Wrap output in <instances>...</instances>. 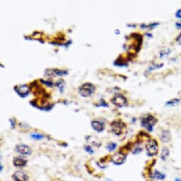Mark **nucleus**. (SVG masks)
I'll return each mask as SVG.
<instances>
[{
	"instance_id": "f257e3e1",
	"label": "nucleus",
	"mask_w": 181,
	"mask_h": 181,
	"mask_svg": "<svg viewBox=\"0 0 181 181\" xmlns=\"http://www.w3.org/2000/svg\"><path fill=\"white\" fill-rule=\"evenodd\" d=\"M78 91L82 97H90L95 91V86L90 82H86L79 87Z\"/></svg>"
},
{
	"instance_id": "f03ea898",
	"label": "nucleus",
	"mask_w": 181,
	"mask_h": 181,
	"mask_svg": "<svg viewBox=\"0 0 181 181\" xmlns=\"http://www.w3.org/2000/svg\"><path fill=\"white\" fill-rule=\"evenodd\" d=\"M157 120L154 117L151 115H147L141 119V124L143 127L148 129L149 131L153 130V127L156 123Z\"/></svg>"
},
{
	"instance_id": "7ed1b4c3",
	"label": "nucleus",
	"mask_w": 181,
	"mask_h": 181,
	"mask_svg": "<svg viewBox=\"0 0 181 181\" xmlns=\"http://www.w3.org/2000/svg\"><path fill=\"white\" fill-rule=\"evenodd\" d=\"M146 148L147 154L150 156H154L158 153V143L155 140H149L146 144Z\"/></svg>"
},
{
	"instance_id": "20e7f679",
	"label": "nucleus",
	"mask_w": 181,
	"mask_h": 181,
	"mask_svg": "<svg viewBox=\"0 0 181 181\" xmlns=\"http://www.w3.org/2000/svg\"><path fill=\"white\" fill-rule=\"evenodd\" d=\"M111 102L114 105L119 107H123L127 105V98L121 94H116L111 99Z\"/></svg>"
},
{
	"instance_id": "39448f33",
	"label": "nucleus",
	"mask_w": 181,
	"mask_h": 181,
	"mask_svg": "<svg viewBox=\"0 0 181 181\" xmlns=\"http://www.w3.org/2000/svg\"><path fill=\"white\" fill-rule=\"evenodd\" d=\"M112 131L116 135H120L122 133L124 124L121 121H115L112 123Z\"/></svg>"
},
{
	"instance_id": "423d86ee",
	"label": "nucleus",
	"mask_w": 181,
	"mask_h": 181,
	"mask_svg": "<svg viewBox=\"0 0 181 181\" xmlns=\"http://www.w3.org/2000/svg\"><path fill=\"white\" fill-rule=\"evenodd\" d=\"M15 91L21 97H26V96L29 95L30 90H29V87L26 84H22V85H19L15 87Z\"/></svg>"
},
{
	"instance_id": "0eeeda50",
	"label": "nucleus",
	"mask_w": 181,
	"mask_h": 181,
	"mask_svg": "<svg viewBox=\"0 0 181 181\" xmlns=\"http://www.w3.org/2000/svg\"><path fill=\"white\" fill-rule=\"evenodd\" d=\"M16 151L19 154H21L23 156H29L32 154V149L29 146H26L24 144L18 145L16 148Z\"/></svg>"
},
{
	"instance_id": "6e6552de",
	"label": "nucleus",
	"mask_w": 181,
	"mask_h": 181,
	"mask_svg": "<svg viewBox=\"0 0 181 181\" xmlns=\"http://www.w3.org/2000/svg\"><path fill=\"white\" fill-rule=\"evenodd\" d=\"M126 155L121 153H117L112 157V161L116 165H121L124 162Z\"/></svg>"
},
{
	"instance_id": "1a4fd4ad",
	"label": "nucleus",
	"mask_w": 181,
	"mask_h": 181,
	"mask_svg": "<svg viewBox=\"0 0 181 181\" xmlns=\"http://www.w3.org/2000/svg\"><path fill=\"white\" fill-rule=\"evenodd\" d=\"M13 178L15 181H27L28 176L22 171H17L13 175Z\"/></svg>"
},
{
	"instance_id": "9d476101",
	"label": "nucleus",
	"mask_w": 181,
	"mask_h": 181,
	"mask_svg": "<svg viewBox=\"0 0 181 181\" xmlns=\"http://www.w3.org/2000/svg\"><path fill=\"white\" fill-rule=\"evenodd\" d=\"M91 125L93 128L94 129V130H95L97 132L102 131L104 130V128H105V125H104L103 123L97 121V120H93L91 122Z\"/></svg>"
},
{
	"instance_id": "9b49d317",
	"label": "nucleus",
	"mask_w": 181,
	"mask_h": 181,
	"mask_svg": "<svg viewBox=\"0 0 181 181\" xmlns=\"http://www.w3.org/2000/svg\"><path fill=\"white\" fill-rule=\"evenodd\" d=\"M68 74V72L67 71L64 70H60L58 69H50V70H46V75H53V76H55V75H65Z\"/></svg>"
},
{
	"instance_id": "f8f14e48",
	"label": "nucleus",
	"mask_w": 181,
	"mask_h": 181,
	"mask_svg": "<svg viewBox=\"0 0 181 181\" xmlns=\"http://www.w3.org/2000/svg\"><path fill=\"white\" fill-rule=\"evenodd\" d=\"M27 164V161L26 159L21 157H17L14 160V165L17 167H23Z\"/></svg>"
},
{
	"instance_id": "ddd939ff",
	"label": "nucleus",
	"mask_w": 181,
	"mask_h": 181,
	"mask_svg": "<svg viewBox=\"0 0 181 181\" xmlns=\"http://www.w3.org/2000/svg\"><path fill=\"white\" fill-rule=\"evenodd\" d=\"M170 139V132L168 131H164L161 133V140L163 142H168Z\"/></svg>"
},
{
	"instance_id": "4468645a",
	"label": "nucleus",
	"mask_w": 181,
	"mask_h": 181,
	"mask_svg": "<svg viewBox=\"0 0 181 181\" xmlns=\"http://www.w3.org/2000/svg\"><path fill=\"white\" fill-rule=\"evenodd\" d=\"M169 155V150L167 148H164L162 149L161 154V158L162 160H166Z\"/></svg>"
},
{
	"instance_id": "2eb2a0df",
	"label": "nucleus",
	"mask_w": 181,
	"mask_h": 181,
	"mask_svg": "<svg viewBox=\"0 0 181 181\" xmlns=\"http://www.w3.org/2000/svg\"><path fill=\"white\" fill-rule=\"evenodd\" d=\"M154 177L158 180H163L165 178V176L159 171H155L154 173Z\"/></svg>"
},
{
	"instance_id": "dca6fc26",
	"label": "nucleus",
	"mask_w": 181,
	"mask_h": 181,
	"mask_svg": "<svg viewBox=\"0 0 181 181\" xmlns=\"http://www.w3.org/2000/svg\"><path fill=\"white\" fill-rule=\"evenodd\" d=\"M180 102V100L178 99H172V100L169 101L166 103L167 105H170V106H174V105H178V104Z\"/></svg>"
},
{
	"instance_id": "f3484780",
	"label": "nucleus",
	"mask_w": 181,
	"mask_h": 181,
	"mask_svg": "<svg viewBox=\"0 0 181 181\" xmlns=\"http://www.w3.org/2000/svg\"><path fill=\"white\" fill-rule=\"evenodd\" d=\"M116 147H117V144L115 143H110L107 146V148L108 151H112L115 149Z\"/></svg>"
},
{
	"instance_id": "a211bd4d",
	"label": "nucleus",
	"mask_w": 181,
	"mask_h": 181,
	"mask_svg": "<svg viewBox=\"0 0 181 181\" xmlns=\"http://www.w3.org/2000/svg\"><path fill=\"white\" fill-rule=\"evenodd\" d=\"M56 85L57 86V87H59V89H60V91H63V87H64V85H65V82H64V81H63V80H59L58 82L57 83H56Z\"/></svg>"
},
{
	"instance_id": "6ab92c4d",
	"label": "nucleus",
	"mask_w": 181,
	"mask_h": 181,
	"mask_svg": "<svg viewBox=\"0 0 181 181\" xmlns=\"http://www.w3.org/2000/svg\"><path fill=\"white\" fill-rule=\"evenodd\" d=\"M32 138L36 139V140H41V139H44V136L43 135L38 134V133H33V134H32Z\"/></svg>"
},
{
	"instance_id": "aec40b11",
	"label": "nucleus",
	"mask_w": 181,
	"mask_h": 181,
	"mask_svg": "<svg viewBox=\"0 0 181 181\" xmlns=\"http://www.w3.org/2000/svg\"><path fill=\"white\" fill-rule=\"evenodd\" d=\"M169 53H170V50H169L168 49L163 50L161 52V58L165 57V56H167V55H168Z\"/></svg>"
},
{
	"instance_id": "412c9836",
	"label": "nucleus",
	"mask_w": 181,
	"mask_h": 181,
	"mask_svg": "<svg viewBox=\"0 0 181 181\" xmlns=\"http://www.w3.org/2000/svg\"><path fill=\"white\" fill-rule=\"evenodd\" d=\"M85 150L87 151L88 153H90V154H93V150L92 149V148L89 146H86Z\"/></svg>"
},
{
	"instance_id": "4be33fe9",
	"label": "nucleus",
	"mask_w": 181,
	"mask_h": 181,
	"mask_svg": "<svg viewBox=\"0 0 181 181\" xmlns=\"http://www.w3.org/2000/svg\"><path fill=\"white\" fill-rule=\"evenodd\" d=\"M176 17L178 19H181V9H179L177 12L176 13Z\"/></svg>"
},
{
	"instance_id": "5701e85b",
	"label": "nucleus",
	"mask_w": 181,
	"mask_h": 181,
	"mask_svg": "<svg viewBox=\"0 0 181 181\" xmlns=\"http://www.w3.org/2000/svg\"><path fill=\"white\" fill-rule=\"evenodd\" d=\"M176 26L177 27V29H181V21H178L176 23Z\"/></svg>"
},
{
	"instance_id": "b1692460",
	"label": "nucleus",
	"mask_w": 181,
	"mask_h": 181,
	"mask_svg": "<svg viewBox=\"0 0 181 181\" xmlns=\"http://www.w3.org/2000/svg\"><path fill=\"white\" fill-rule=\"evenodd\" d=\"M177 42L178 43L179 45H181V34L177 37Z\"/></svg>"
}]
</instances>
